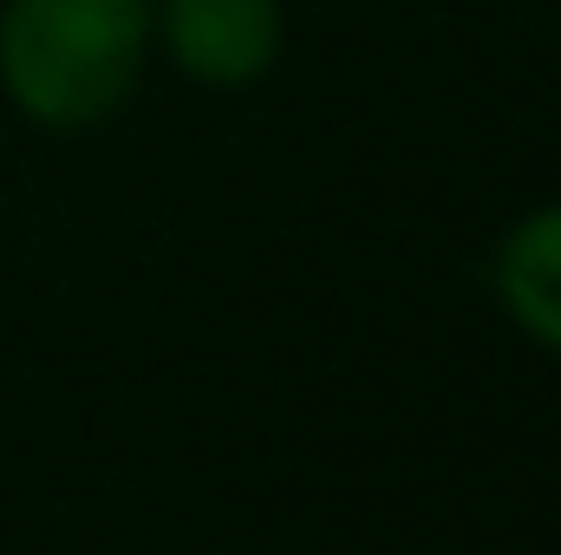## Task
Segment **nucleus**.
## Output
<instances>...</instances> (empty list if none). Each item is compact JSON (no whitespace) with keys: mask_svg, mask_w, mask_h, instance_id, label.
I'll list each match as a JSON object with an SVG mask.
<instances>
[{"mask_svg":"<svg viewBox=\"0 0 561 555\" xmlns=\"http://www.w3.org/2000/svg\"><path fill=\"white\" fill-rule=\"evenodd\" d=\"M150 53V0H0V99L33 132L112 125Z\"/></svg>","mask_w":561,"mask_h":555,"instance_id":"nucleus-1","label":"nucleus"},{"mask_svg":"<svg viewBox=\"0 0 561 555\" xmlns=\"http://www.w3.org/2000/svg\"><path fill=\"white\" fill-rule=\"evenodd\" d=\"M150 46L196 92H249L287 53L280 0H150Z\"/></svg>","mask_w":561,"mask_h":555,"instance_id":"nucleus-2","label":"nucleus"},{"mask_svg":"<svg viewBox=\"0 0 561 555\" xmlns=\"http://www.w3.org/2000/svg\"><path fill=\"white\" fill-rule=\"evenodd\" d=\"M490 287H496V307L510 314V327L529 347L561 360V196L523 209L503 229V242L490 256Z\"/></svg>","mask_w":561,"mask_h":555,"instance_id":"nucleus-3","label":"nucleus"}]
</instances>
